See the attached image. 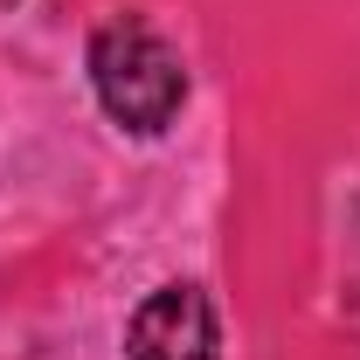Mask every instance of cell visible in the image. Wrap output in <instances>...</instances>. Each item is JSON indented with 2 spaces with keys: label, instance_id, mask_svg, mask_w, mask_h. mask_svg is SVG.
<instances>
[{
  "label": "cell",
  "instance_id": "7a4b0ae2",
  "mask_svg": "<svg viewBox=\"0 0 360 360\" xmlns=\"http://www.w3.org/2000/svg\"><path fill=\"white\" fill-rule=\"evenodd\" d=\"M125 360H222L215 305L201 284H160L125 319Z\"/></svg>",
  "mask_w": 360,
  "mask_h": 360
},
{
  "label": "cell",
  "instance_id": "6da1fadb",
  "mask_svg": "<svg viewBox=\"0 0 360 360\" xmlns=\"http://www.w3.org/2000/svg\"><path fill=\"white\" fill-rule=\"evenodd\" d=\"M90 90L125 132H167L187 104V63L180 49L146 28L139 14H118L90 35Z\"/></svg>",
  "mask_w": 360,
  "mask_h": 360
}]
</instances>
